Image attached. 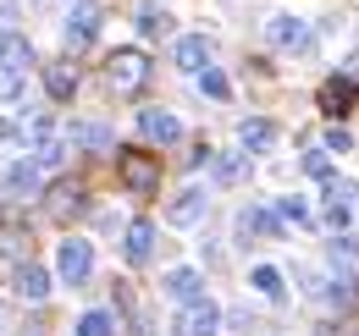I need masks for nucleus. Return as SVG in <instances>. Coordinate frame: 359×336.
Segmentation results:
<instances>
[{
  "instance_id": "nucleus-6",
  "label": "nucleus",
  "mask_w": 359,
  "mask_h": 336,
  "mask_svg": "<svg viewBox=\"0 0 359 336\" xmlns=\"http://www.w3.org/2000/svg\"><path fill=\"white\" fill-rule=\"evenodd\" d=\"M45 210H50V220H72V215H83V210H89V193H83L78 182H50Z\"/></svg>"
},
{
  "instance_id": "nucleus-22",
  "label": "nucleus",
  "mask_w": 359,
  "mask_h": 336,
  "mask_svg": "<svg viewBox=\"0 0 359 336\" xmlns=\"http://www.w3.org/2000/svg\"><path fill=\"white\" fill-rule=\"evenodd\" d=\"M276 220H282V226H304V220H310V204H304V199H276Z\"/></svg>"
},
{
  "instance_id": "nucleus-9",
  "label": "nucleus",
  "mask_w": 359,
  "mask_h": 336,
  "mask_svg": "<svg viewBox=\"0 0 359 336\" xmlns=\"http://www.w3.org/2000/svg\"><path fill=\"white\" fill-rule=\"evenodd\" d=\"M28 66H34V44L22 39L17 28H6V34H0V72H11V78H22Z\"/></svg>"
},
{
  "instance_id": "nucleus-7",
  "label": "nucleus",
  "mask_w": 359,
  "mask_h": 336,
  "mask_svg": "<svg viewBox=\"0 0 359 336\" xmlns=\"http://www.w3.org/2000/svg\"><path fill=\"white\" fill-rule=\"evenodd\" d=\"M100 28H105V11L100 6H72V17H67V44L72 50H89L100 39Z\"/></svg>"
},
{
  "instance_id": "nucleus-12",
  "label": "nucleus",
  "mask_w": 359,
  "mask_h": 336,
  "mask_svg": "<svg viewBox=\"0 0 359 336\" xmlns=\"http://www.w3.org/2000/svg\"><path fill=\"white\" fill-rule=\"evenodd\" d=\"M354 99H359V88L348 83V78H326V83H320V111H326V116H348Z\"/></svg>"
},
{
  "instance_id": "nucleus-3",
  "label": "nucleus",
  "mask_w": 359,
  "mask_h": 336,
  "mask_svg": "<svg viewBox=\"0 0 359 336\" xmlns=\"http://www.w3.org/2000/svg\"><path fill=\"white\" fill-rule=\"evenodd\" d=\"M116 166H122V176H128L133 193H149V188L161 182V160H155L149 149H116Z\"/></svg>"
},
{
  "instance_id": "nucleus-26",
  "label": "nucleus",
  "mask_w": 359,
  "mask_h": 336,
  "mask_svg": "<svg viewBox=\"0 0 359 336\" xmlns=\"http://www.w3.org/2000/svg\"><path fill=\"white\" fill-rule=\"evenodd\" d=\"M326 149H332V155H348V149H354V132H348V127L337 122L332 132H326Z\"/></svg>"
},
{
  "instance_id": "nucleus-8",
  "label": "nucleus",
  "mask_w": 359,
  "mask_h": 336,
  "mask_svg": "<svg viewBox=\"0 0 359 336\" xmlns=\"http://www.w3.org/2000/svg\"><path fill=\"white\" fill-rule=\"evenodd\" d=\"M210 55H216V44L205 39V34H188V39H177V50H172V61H177V72H205L210 66Z\"/></svg>"
},
{
  "instance_id": "nucleus-11",
  "label": "nucleus",
  "mask_w": 359,
  "mask_h": 336,
  "mask_svg": "<svg viewBox=\"0 0 359 336\" xmlns=\"http://www.w3.org/2000/svg\"><path fill=\"white\" fill-rule=\"evenodd\" d=\"M138 132H144L149 144H177L182 122L172 116V111H138Z\"/></svg>"
},
{
  "instance_id": "nucleus-1",
  "label": "nucleus",
  "mask_w": 359,
  "mask_h": 336,
  "mask_svg": "<svg viewBox=\"0 0 359 336\" xmlns=\"http://www.w3.org/2000/svg\"><path fill=\"white\" fill-rule=\"evenodd\" d=\"M55 270H61V281H67V287H83V281H89V270H94V248L83 243V237H67V243L55 248Z\"/></svg>"
},
{
  "instance_id": "nucleus-29",
  "label": "nucleus",
  "mask_w": 359,
  "mask_h": 336,
  "mask_svg": "<svg viewBox=\"0 0 359 336\" xmlns=\"http://www.w3.org/2000/svg\"><path fill=\"white\" fill-rule=\"evenodd\" d=\"M6 138H17V127H11V122H0V144H6Z\"/></svg>"
},
{
  "instance_id": "nucleus-16",
  "label": "nucleus",
  "mask_w": 359,
  "mask_h": 336,
  "mask_svg": "<svg viewBox=\"0 0 359 336\" xmlns=\"http://www.w3.org/2000/svg\"><path fill=\"white\" fill-rule=\"evenodd\" d=\"M45 94L67 105V99L78 94V66H72V61H55V66H45Z\"/></svg>"
},
{
  "instance_id": "nucleus-18",
  "label": "nucleus",
  "mask_w": 359,
  "mask_h": 336,
  "mask_svg": "<svg viewBox=\"0 0 359 336\" xmlns=\"http://www.w3.org/2000/svg\"><path fill=\"white\" fill-rule=\"evenodd\" d=\"M149 248H155V220H133V226H128V259L144 265Z\"/></svg>"
},
{
  "instance_id": "nucleus-17",
  "label": "nucleus",
  "mask_w": 359,
  "mask_h": 336,
  "mask_svg": "<svg viewBox=\"0 0 359 336\" xmlns=\"http://www.w3.org/2000/svg\"><path fill=\"white\" fill-rule=\"evenodd\" d=\"M166 293L182 298V303H194V298H205V276L188 270V265H182V270H166Z\"/></svg>"
},
{
  "instance_id": "nucleus-28",
  "label": "nucleus",
  "mask_w": 359,
  "mask_h": 336,
  "mask_svg": "<svg viewBox=\"0 0 359 336\" xmlns=\"http://www.w3.org/2000/svg\"><path fill=\"white\" fill-rule=\"evenodd\" d=\"M216 171H222V182H243V160H222Z\"/></svg>"
},
{
  "instance_id": "nucleus-19",
  "label": "nucleus",
  "mask_w": 359,
  "mask_h": 336,
  "mask_svg": "<svg viewBox=\"0 0 359 336\" xmlns=\"http://www.w3.org/2000/svg\"><path fill=\"white\" fill-rule=\"evenodd\" d=\"M138 28H144L149 39H166V34H172V11H166V6H138Z\"/></svg>"
},
{
  "instance_id": "nucleus-5",
  "label": "nucleus",
  "mask_w": 359,
  "mask_h": 336,
  "mask_svg": "<svg viewBox=\"0 0 359 336\" xmlns=\"http://www.w3.org/2000/svg\"><path fill=\"white\" fill-rule=\"evenodd\" d=\"M266 39L276 44V50H287V55H310V50H315V34L299 22V17H271Z\"/></svg>"
},
{
  "instance_id": "nucleus-25",
  "label": "nucleus",
  "mask_w": 359,
  "mask_h": 336,
  "mask_svg": "<svg viewBox=\"0 0 359 336\" xmlns=\"http://www.w3.org/2000/svg\"><path fill=\"white\" fill-rule=\"evenodd\" d=\"M111 331H116V320H111V314H100V309L78 320V336H111Z\"/></svg>"
},
{
  "instance_id": "nucleus-23",
  "label": "nucleus",
  "mask_w": 359,
  "mask_h": 336,
  "mask_svg": "<svg viewBox=\"0 0 359 336\" xmlns=\"http://www.w3.org/2000/svg\"><path fill=\"white\" fill-rule=\"evenodd\" d=\"M199 94H205V99H232V83H226L216 66H205V72H199Z\"/></svg>"
},
{
  "instance_id": "nucleus-2",
  "label": "nucleus",
  "mask_w": 359,
  "mask_h": 336,
  "mask_svg": "<svg viewBox=\"0 0 359 336\" xmlns=\"http://www.w3.org/2000/svg\"><path fill=\"white\" fill-rule=\"evenodd\" d=\"M105 72H111V83L122 88V94H133V88H144V78H149V55H144V50H111Z\"/></svg>"
},
{
  "instance_id": "nucleus-21",
  "label": "nucleus",
  "mask_w": 359,
  "mask_h": 336,
  "mask_svg": "<svg viewBox=\"0 0 359 336\" xmlns=\"http://www.w3.org/2000/svg\"><path fill=\"white\" fill-rule=\"evenodd\" d=\"M67 138H72L78 149H105V138H111V132H105L100 122H78L72 132H67Z\"/></svg>"
},
{
  "instance_id": "nucleus-4",
  "label": "nucleus",
  "mask_w": 359,
  "mask_h": 336,
  "mask_svg": "<svg viewBox=\"0 0 359 336\" xmlns=\"http://www.w3.org/2000/svg\"><path fill=\"white\" fill-rule=\"evenodd\" d=\"M216 331H222V309H216L210 298H194V303H182L177 336H216Z\"/></svg>"
},
{
  "instance_id": "nucleus-24",
  "label": "nucleus",
  "mask_w": 359,
  "mask_h": 336,
  "mask_svg": "<svg viewBox=\"0 0 359 336\" xmlns=\"http://www.w3.org/2000/svg\"><path fill=\"white\" fill-rule=\"evenodd\" d=\"M249 281H255L266 298H282V276H276V265H255V270H249Z\"/></svg>"
},
{
  "instance_id": "nucleus-10",
  "label": "nucleus",
  "mask_w": 359,
  "mask_h": 336,
  "mask_svg": "<svg viewBox=\"0 0 359 336\" xmlns=\"http://www.w3.org/2000/svg\"><path fill=\"white\" fill-rule=\"evenodd\" d=\"M39 188H45V166L39 160H17V166L6 171V193L11 199H34Z\"/></svg>"
},
{
  "instance_id": "nucleus-15",
  "label": "nucleus",
  "mask_w": 359,
  "mask_h": 336,
  "mask_svg": "<svg viewBox=\"0 0 359 336\" xmlns=\"http://www.w3.org/2000/svg\"><path fill=\"white\" fill-rule=\"evenodd\" d=\"M11 287H17V293L28 298V303H39V298L50 293V276L39 270V265H34V259H22V265L11 270Z\"/></svg>"
},
{
  "instance_id": "nucleus-14",
  "label": "nucleus",
  "mask_w": 359,
  "mask_h": 336,
  "mask_svg": "<svg viewBox=\"0 0 359 336\" xmlns=\"http://www.w3.org/2000/svg\"><path fill=\"white\" fill-rule=\"evenodd\" d=\"M238 144H243V155H266L271 144H276V122H266V116H249V122L238 127Z\"/></svg>"
},
{
  "instance_id": "nucleus-13",
  "label": "nucleus",
  "mask_w": 359,
  "mask_h": 336,
  "mask_svg": "<svg viewBox=\"0 0 359 336\" xmlns=\"http://www.w3.org/2000/svg\"><path fill=\"white\" fill-rule=\"evenodd\" d=\"M172 226H199L205 220V188H182L177 199H172V210H166Z\"/></svg>"
},
{
  "instance_id": "nucleus-20",
  "label": "nucleus",
  "mask_w": 359,
  "mask_h": 336,
  "mask_svg": "<svg viewBox=\"0 0 359 336\" xmlns=\"http://www.w3.org/2000/svg\"><path fill=\"white\" fill-rule=\"evenodd\" d=\"M249 237H282V226H276V215L271 210H243V220H238Z\"/></svg>"
},
{
  "instance_id": "nucleus-27",
  "label": "nucleus",
  "mask_w": 359,
  "mask_h": 336,
  "mask_svg": "<svg viewBox=\"0 0 359 336\" xmlns=\"http://www.w3.org/2000/svg\"><path fill=\"white\" fill-rule=\"evenodd\" d=\"M304 171H310V176H332V160H326V155H304Z\"/></svg>"
}]
</instances>
